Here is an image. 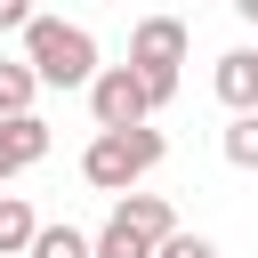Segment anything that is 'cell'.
<instances>
[{
    "instance_id": "10",
    "label": "cell",
    "mask_w": 258,
    "mask_h": 258,
    "mask_svg": "<svg viewBox=\"0 0 258 258\" xmlns=\"http://www.w3.org/2000/svg\"><path fill=\"white\" fill-rule=\"evenodd\" d=\"M32 258H97V234H81V226H40Z\"/></svg>"
},
{
    "instance_id": "3",
    "label": "cell",
    "mask_w": 258,
    "mask_h": 258,
    "mask_svg": "<svg viewBox=\"0 0 258 258\" xmlns=\"http://www.w3.org/2000/svg\"><path fill=\"white\" fill-rule=\"evenodd\" d=\"M169 234H177V210L161 194H121L113 218L97 226V258H161Z\"/></svg>"
},
{
    "instance_id": "5",
    "label": "cell",
    "mask_w": 258,
    "mask_h": 258,
    "mask_svg": "<svg viewBox=\"0 0 258 258\" xmlns=\"http://www.w3.org/2000/svg\"><path fill=\"white\" fill-rule=\"evenodd\" d=\"M161 105H153V89L137 81V64H105L97 81H89V121L97 129H145Z\"/></svg>"
},
{
    "instance_id": "11",
    "label": "cell",
    "mask_w": 258,
    "mask_h": 258,
    "mask_svg": "<svg viewBox=\"0 0 258 258\" xmlns=\"http://www.w3.org/2000/svg\"><path fill=\"white\" fill-rule=\"evenodd\" d=\"M218 145H226V161H234V169H258V113H234Z\"/></svg>"
},
{
    "instance_id": "13",
    "label": "cell",
    "mask_w": 258,
    "mask_h": 258,
    "mask_svg": "<svg viewBox=\"0 0 258 258\" xmlns=\"http://www.w3.org/2000/svg\"><path fill=\"white\" fill-rule=\"evenodd\" d=\"M32 16H40L32 0H0V32H16V40H24V32H32Z\"/></svg>"
},
{
    "instance_id": "12",
    "label": "cell",
    "mask_w": 258,
    "mask_h": 258,
    "mask_svg": "<svg viewBox=\"0 0 258 258\" xmlns=\"http://www.w3.org/2000/svg\"><path fill=\"white\" fill-rule=\"evenodd\" d=\"M161 258H218V242H210V234H185V226H177V234L161 242Z\"/></svg>"
},
{
    "instance_id": "14",
    "label": "cell",
    "mask_w": 258,
    "mask_h": 258,
    "mask_svg": "<svg viewBox=\"0 0 258 258\" xmlns=\"http://www.w3.org/2000/svg\"><path fill=\"white\" fill-rule=\"evenodd\" d=\"M234 16H242V24H258V0H234Z\"/></svg>"
},
{
    "instance_id": "8",
    "label": "cell",
    "mask_w": 258,
    "mask_h": 258,
    "mask_svg": "<svg viewBox=\"0 0 258 258\" xmlns=\"http://www.w3.org/2000/svg\"><path fill=\"white\" fill-rule=\"evenodd\" d=\"M32 242H40L32 202H24V194H0V258H32Z\"/></svg>"
},
{
    "instance_id": "1",
    "label": "cell",
    "mask_w": 258,
    "mask_h": 258,
    "mask_svg": "<svg viewBox=\"0 0 258 258\" xmlns=\"http://www.w3.org/2000/svg\"><path fill=\"white\" fill-rule=\"evenodd\" d=\"M24 64L40 73V89H89V81L105 73L97 32H89V24H64V16H32V32H24Z\"/></svg>"
},
{
    "instance_id": "7",
    "label": "cell",
    "mask_w": 258,
    "mask_h": 258,
    "mask_svg": "<svg viewBox=\"0 0 258 258\" xmlns=\"http://www.w3.org/2000/svg\"><path fill=\"white\" fill-rule=\"evenodd\" d=\"M210 89H218L226 113H258V48H226L218 73H210Z\"/></svg>"
},
{
    "instance_id": "9",
    "label": "cell",
    "mask_w": 258,
    "mask_h": 258,
    "mask_svg": "<svg viewBox=\"0 0 258 258\" xmlns=\"http://www.w3.org/2000/svg\"><path fill=\"white\" fill-rule=\"evenodd\" d=\"M32 97H40V73H32L24 56H0V121H24Z\"/></svg>"
},
{
    "instance_id": "4",
    "label": "cell",
    "mask_w": 258,
    "mask_h": 258,
    "mask_svg": "<svg viewBox=\"0 0 258 258\" xmlns=\"http://www.w3.org/2000/svg\"><path fill=\"white\" fill-rule=\"evenodd\" d=\"M129 64H137V81L153 89V105H169L177 81H185V24H177V16H137Z\"/></svg>"
},
{
    "instance_id": "6",
    "label": "cell",
    "mask_w": 258,
    "mask_h": 258,
    "mask_svg": "<svg viewBox=\"0 0 258 258\" xmlns=\"http://www.w3.org/2000/svg\"><path fill=\"white\" fill-rule=\"evenodd\" d=\"M40 161H48V121H40V113L0 121V185L24 177V169H40Z\"/></svg>"
},
{
    "instance_id": "2",
    "label": "cell",
    "mask_w": 258,
    "mask_h": 258,
    "mask_svg": "<svg viewBox=\"0 0 258 258\" xmlns=\"http://www.w3.org/2000/svg\"><path fill=\"white\" fill-rule=\"evenodd\" d=\"M169 161V137L145 121V129H97L89 137V153H81V177L97 185V194H137V177H153Z\"/></svg>"
}]
</instances>
